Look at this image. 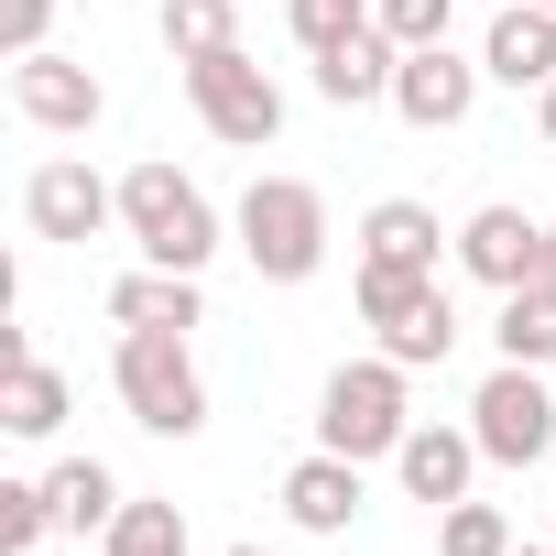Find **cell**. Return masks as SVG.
Returning a JSON list of instances; mask_svg holds the SVG:
<instances>
[{
    "instance_id": "cell-1",
    "label": "cell",
    "mask_w": 556,
    "mask_h": 556,
    "mask_svg": "<svg viewBox=\"0 0 556 556\" xmlns=\"http://www.w3.org/2000/svg\"><path fill=\"white\" fill-rule=\"evenodd\" d=\"M121 240H131L142 262H164V273H207V262H218V207H207L197 175H175L164 153H142V164L121 175Z\"/></svg>"
},
{
    "instance_id": "cell-2",
    "label": "cell",
    "mask_w": 556,
    "mask_h": 556,
    "mask_svg": "<svg viewBox=\"0 0 556 556\" xmlns=\"http://www.w3.org/2000/svg\"><path fill=\"white\" fill-rule=\"evenodd\" d=\"M240 251H251V273H262V285H317V273H328V197L306 186V175H251L240 186Z\"/></svg>"
},
{
    "instance_id": "cell-3",
    "label": "cell",
    "mask_w": 556,
    "mask_h": 556,
    "mask_svg": "<svg viewBox=\"0 0 556 556\" xmlns=\"http://www.w3.org/2000/svg\"><path fill=\"white\" fill-rule=\"evenodd\" d=\"M110 382H121V404H131L142 437H175V447H186V437L207 426V371H197V350H186L175 328H121Z\"/></svg>"
},
{
    "instance_id": "cell-4",
    "label": "cell",
    "mask_w": 556,
    "mask_h": 556,
    "mask_svg": "<svg viewBox=\"0 0 556 556\" xmlns=\"http://www.w3.org/2000/svg\"><path fill=\"white\" fill-rule=\"evenodd\" d=\"M404 426H415V393H404V361L393 350H371V361H339L328 382H317V447H339V458H393L404 447Z\"/></svg>"
},
{
    "instance_id": "cell-5",
    "label": "cell",
    "mask_w": 556,
    "mask_h": 556,
    "mask_svg": "<svg viewBox=\"0 0 556 556\" xmlns=\"http://www.w3.org/2000/svg\"><path fill=\"white\" fill-rule=\"evenodd\" d=\"M361 328H371L404 371H437V361L458 350V306H447L437 273H415V262H361Z\"/></svg>"
},
{
    "instance_id": "cell-6",
    "label": "cell",
    "mask_w": 556,
    "mask_h": 556,
    "mask_svg": "<svg viewBox=\"0 0 556 556\" xmlns=\"http://www.w3.org/2000/svg\"><path fill=\"white\" fill-rule=\"evenodd\" d=\"M186 99H197V121L229 142V153H273L285 142V88H273V66L262 55H197L186 66Z\"/></svg>"
},
{
    "instance_id": "cell-7",
    "label": "cell",
    "mask_w": 556,
    "mask_h": 556,
    "mask_svg": "<svg viewBox=\"0 0 556 556\" xmlns=\"http://www.w3.org/2000/svg\"><path fill=\"white\" fill-rule=\"evenodd\" d=\"M469 437H480L491 469H545L556 458V393H545V371L534 361H502L469 393Z\"/></svg>"
},
{
    "instance_id": "cell-8",
    "label": "cell",
    "mask_w": 556,
    "mask_h": 556,
    "mask_svg": "<svg viewBox=\"0 0 556 556\" xmlns=\"http://www.w3.org/2000/svg\"><path fill=\"white\" fill-rule=\"evenodd\" d=\"M23 218H34V240H99V229H121V186L88 164V153H45L34 175H23Z\"/></svg>"
},
{
    "instance_id": "cell-9",
    "label": "cell",
    "mask_w": 556,
    "mask_h": 556,
    "mask_svg": "<svg viewBox=\"0 0 556 556\" xmlns=\"http://www.w3.org/2000/svg\"><path fill=\"white\" fill-rule=\"evenodd\" d=\"M458 273L469 285H491V295H513V285H534V262H545V218L534 207H513V197H491V207H469L458 218Z\"/></svg>"
},
{
    "instance_id": "cell-10",
    "label": "cell",
    "mask_w": 556,
    "mask_h": 556,
    "mask_svg": "<svg viewBox=\"0 0 556 556\" xmlns=\"http://www.w3.org/2000/svg\"><path fill=\"white\" fill-rule=\"evenodd\" d=\"M480 66L469 55H447V45H415L404 66H393V121H415V131H458L469 110H480Z\"/></svg>"
},
{
    "instance_id": "cell-11",
    "label": "cell",
    "mask_w": 556,
    "mask_h": 556,
    "mask_svg": "<svg viewBox=\"0 0 556 556\" xmlns=\"http://www.w3.org/2000/svg\"><path fill=\"white\" fill-rule=\"evenodd\" d=\"M12 110H23L34 131H99V121H110V88H99L77 55H55V45H45V55H23V66H12Z\"/></svg>"
},
{
    "instance_id": "cell-12",
    "label": "cell",
    "mask_w": 556,
    "mask_h": 556,
    "mask_svg": "<svg viewBox=\"0 0 556 556\" xmlns=\"http://www.w3.org/2000/svg\"><path fill=\"white\" fill-rule=\"evenodd\" d=\"M361 513H371V469H361V458L306 447V458L285 469V523H295V534H350Z\"/></svg>"
},
{
    "instance_id": "cell-13",
    "label": "cell",
    "mask_w": 556,
    "mask_h": 556,
    "mask_svg": "<svg viewBox=\"0 0 556 556\" xmlns=\"http://www.w3.org/2000/svg\"><path fill=\"white\" fill-rule=\"evenodd\" d=\"M480 469H491V458H480V437H469V426H437V415H415V426H404V447H393V480H404L415 502H437V513H447V502H469V480H480Z\"/></svg>"
},
{
    "instance_id": "cell-14",
    "label": "cell",
    "mask_w": 556,
    "mask_h": 556,
    "mask_svg": "<svg viewBox=\"0 0 556 556\" xmlns=\"http://www.w3.org/2000/svg\"><path fill=\"white\" fill-rule=\"evenodd\" d=\"M393 66H404V45H393L382 23H361L350 45L317 55V99H328V110H393Z\"/></svg>"
},
{
    "instance_id": "cell-15",
    "label": "cell",
    "mask_w": 556,
    "mask_h": 556,
    "mask_svg": "<svg viewBox=\"0 0 556 556\" xmlns=\"http://www.w3.org/2000/svg\"><path fill=\"white\" fill-rule=\"evenodd\" d=\"M480 77H491V88H545V77H556V12L502 0V23L480 34Z\"/></svg>"
},
{
    "instance_id": "cell-16",
    "label": "cell",
    "mask_w": 556,
    "mask_h": 556,
    "mask_svg": "<svg viewBox=\"0 0 556 556\" xmlns=\"http://www.w3.org/2000/svg\"><path fill=\"white\" fill-rule=\"evenodd\" d=\"M110 328H207V285L197 273H164V262H142V273H121L110 285Z\"/></svg>"
},
{
    "instance_id": "cell-17",
    "label": "cell",
    "mask_w": 556,
    "mask_h": 556,
    "mask_svg": "<svg viewBox=\"0 0 556 556\" xmlns=\"http://www.w3.org/2000/svg\"><path fill=\"white\" fill-rule=\"evenodd\" d=\"M45 502H55V534H110L131 491H121L110 458H55V469H45Z\"/></svg>"
},
{
    "instance_id": "cell-18",
    "label": "cell",
    "mask_w": 556,
    "mask_h": 556,
    "mask_svg": "<svg viewBox=\"0 0 556 556\" xmlns=\"http://www.w3.org/2000/svg\"><path fill=\"white\" fill-rule=\"evenodd\" d=\"M55 426H66V371H55V361H34V350H23V361H0V437L45 447Z\"/></svg>"
},
{
    "instance_id": "cell-19",
    "label": "cell",
    "mask_w": 556,
    "mask_h": 556,
    "mask_svg": "<svg viewBox=\"0 0 556 556\" xmlns=\"http://www.w3.org/2000/svg\"><path fill=\"white\" fill-rule=\"evenodd\" d=\"M437 240H458V229H437L426 197H382V207L361 218V262H415V273H437Z\"/></svg>"
},
{
    "instance_id": "cell-20",
    "label": "cell",
    "mask_w": 556,
    "mask_h": 556,
    "mask_svg": "<svg viewBox=\"0 0 556 556\" xmlns=\"http://www.w3.org/2000/svg\"><path fill=\"white\" fill-rule=\"evenodd\" d=\"M153 23H164V55L197 66V55H229L240 45V0H164Z\"/></svg>"
},
{
    "instance_id": "cell-21",
    "label": "cell",
    "mask_w": 556,
    "mask_h": 556,
    "mask_svg": "<svg viewBox=\"0 0 556 556\" xmlns=\"http://www.w3.org/2000/svg\"><path fill=\"white\" fill-rule=\"evenodd\" d=\"M491 339H502V361H556V285H513L502 295V317H491Z\"/></svg>"
},
{
    "instance_id": "cell-22",
    "label": "cell",
    "mask_w": 556,
    "mask_h": 556,
    "mask_svg": "<svg viewBox=\"0 0 556 556\" xmlns=\"http://www.w3.org/2000/svg\"><path fill=\"white\" fill-rule=\"evenodd\" d=\"M99 556H197V534H186L175 502H121V523L99 534Z\"/></svg>"
},
{
    "instance_id": "cell-23",
    "label": "cell",
    "mask_w": 556,
    "mask_h": 556,
    "mask_svg": "<svg viewBox=\"0 0 556 556\" xmlns=\"http://www.w3.org/2000/svg\"><path fill=\"white\" fill-rule=\"evenodd\" d=\"M523 534H513V513L502 502H447L437 513V556H513Z\"/></svg>"
},
{
    "instance_id": "cell-24",
    "label": "cell",
    "mask_w": 556,
    "mask_h": 556,
    "mask_svg": "<svg viewBox=\"0 0 556 556\" xmlns=\"http://www.w3.org/2000/svg\"><path fill=\"white\" fill-rule=\"evenodd\" d=\"M34 545H55V502H45V480H0V556H34Z\"/></svg>"
},
{
    "instance_id": "cell-25",
    "label": "cell",
    "mask_w": 556,
    "mask_h": 556,
    "mask_svg": "<svg viewBox=\"0 0 556 556\" xmlns=\"http://www.w3.org/2000/svg\"><path fill=\"white\" fill-rule=\"evenodd\" d=\"M371 12H382V0H285V23H295V45H306V55L350 45V34H361Z\"/></svg>"
},
{
    "instance_id": "cell-26",
    "label": "cell",
    "mask_w": 556,
    "mask_h": 556,
    "mask_svg": "<svg viewBox=\"0 0 556 556\" xmlns=\"http://www.w3.org/2000/svg\"><path fill=\"white\" fill-rule=\"evenodd\" d=\"M371 23H382V34H393V45L415 55V45H447V23H458V0H382Z\"/></svg>"
},
{
    "instance_id": "cell-27",
    "label": "cell",
    "mask_w": 556,
    "mask_h": 556,
    "mask_svg": "<svg viewBox=\"0 0 556 556\" xmlns=\"http://www.w3.org/2000/svg\"><path fill=\"white\" fill-rule=\"evenodd\" d=\"M45 34H55V0H0V55H45Z\"/></svg>"
},
{
    "instance_id": "cell-28",
    "label": "cell",
    "mask_w": 556,
    "mask_h": 556,
    "mask_svg": "<svg viewBox=\"0 0 556 556\" xmlns=\"http://www.w3.org/2000/svg\"><path fill=\"white\" fill-rule=\"evenodd\" d=\"M534 121H545V142H556V77H545V88H534Z\"/></svg>"
},
{
    "instance_id": "cell-29",
    "label": "cell",
    "mask_w": 556,
    "mask_h": 556,
    "mask_svg": "<svg viewBox=\"0 0 556 556\" xmlns=\"http://www.w3.org/2000/svg\"><path fill=\"white\" fill-rule=\"evenodd\" d=\"M534 285H556V229H545V262H534Z\"/></svg>"
},
{
    "instance_id": "cell-30",
    "label": "cell",
    "mask_w": 556,
    "mask_h": 556,
    "mask_svg": "<svg viewBox=\"0 0 556 556\" xmlns=\"http://www.w3.org/2000/svg\"><path fill=\"white\" fill-rule=\"evenodd\" d=\"M229 556H273V545H229Z\"/></svg>"
},
{
    "instance_id": "cell-31",
    "label": "cell",
    "mask_w": 556,
    "mask_h": 556,
    "mask_svg": "<svg viewBox=\"0 0 556 556\" xmlns=\"http://www.w3.org/2000/svg\"><path fill=\"white\" fill-rule=\"evenodd\" d=\"M34 556H77V545H34Z\"/></svg>"
},
{
    "instance_id": "cell-32",
    "label": "cell",
    "mask_w": 556,
    "mask_h": 556,
    "mask_svg": "<svg viewBox=\"0 0 556 556\" xmlns=\"http://www.w3.org/2000/svg\"><path fill=\"white\" fill-rule=\"evenodd\" d=\"M513 556H556V545H513Z\"/></svg>"
},
{
    "instance_id": "cell-33",
    "label": "cell",
    "mask_w": 556,
    "mask_h": 556,
    "mask_svg": "<svg viewBox=\"0 0 556 556\" xmlns=\"http://www.w3.org/2000/svg\"><path fill=\"white\" fill-rule=\"evenodd\" d=\"M534 12H556V0H534Z\"/></svg>"
}]
</instances>
